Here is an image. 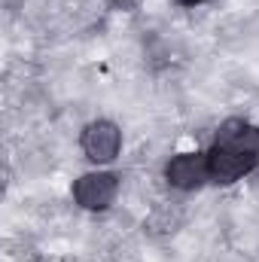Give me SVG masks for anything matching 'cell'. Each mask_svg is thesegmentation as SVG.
I'll return each instance as SVG.
<instances>
[{
  "label": "cell",
  "instance_id": "obj_1",
  "mask_svg": "<svg viewBox=\"0 0 259 262\" xmlns=\"http://www.w3.org/2000/svg\"><path fill=\"white\" fill-rule=\"evenodd\" d=\"M256 152L238 149V146H213L207 152V171L213 183H235L256 165Z\"/></svg>",
  "mask_w": 259,
  "mask_h": 262
},
{
  "label": "cell",
  "instance_id": "obj_2",
  "mask_svg": "<svg viewBox=\"0 0 259 262\" xmlns=\"http://www.w3.org/2000/svg\"><path fill=\"white\" fill-rule=\"evenodd\" d=\"M119 192V180L116 174L110 171H92V174H82L73 186V198L79 207L85 210H104L113 204V198Z\"/></svg>",
  "mask_w": 259,
  "mask_h": 262
},
{
  "label": "cell",
  "instance_id": "obj_6",
  "mask_svg": "<svg viewBox=\"0 0 259 262\" xmlns=\"http://www.w3.org/2000/svg\"><path fill=\"white\" fill-rule=\"evenodd\" d=\"M256 159H259V149H256Z\"/></svg>",
  "mask_w": 259,
  "mask_h": 262
},
{
  "label": "cell",
  "instance_id": "obj_5",
  "mask_svg": "<svg viewBox=\"0 0 259 262\" xmlns=\"http://www.w3.org/2000/svg\"><path fill=\"white\" fill-rule=\"evenodd\" d=\"M177 3H183V6H195V3H204V0H177Z\"/></svg>",
  "mask_w": 259,
  "mask_h": 262
},
{
  "label": "cell",
  "instance_id": "obj_4",
  "mask_svg": "<svg viewBox=\"0 0 259 262\" xmlns=\"http://www.w3.org/2000/svg\"><path fill=\"white\" fill-rule=\"evenodd\" d=\"M165 177L177 189H198L204 180H210L207 156L204 152H180V156H174L168 162V168H165Z\"/></svg>",
  "mask_w": 259,
  "mask_h": 262
},
{
  "label": "cell",
  "instance_id": "obj_3",
  "mask_svg": "<svg viewBox=\"0 0 259 262\" xmlns=\"http://www.w3.org/2000/svg\"><path fill=\"white\" fill-rule=\"evenodd\" d=\"M119 146H122V131L107 119H98V122L85 125V131H82V152L95 165L113 162L119 156Z\"/></svg>",
  "mask_w": 259,
  "mask_h": 262
}]
</instances>
